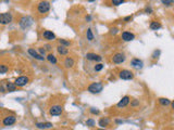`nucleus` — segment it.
I'll return each mask as SVG.
<instances>
[{"instance_id":"21","label":"nucleus","mask_w":174,"mask_h":130,"mask_svg":"<svg viewBox=\"0 0 174 130\" xmlns=\"http://www.w3.org/2000/svg\"><path fill=\"white\" fill-rule=\"evenodd\" d=\"M161 27V24L159 23V22H151V24H150V28L151 29H154V31H157V29H159V28Z\"/></svg>"},{"instance_id":"4","label":"nucleus","mask_w":174,"mask_h":130,"mask_svg":"<svg viewBox=\"0 0 174 130\" xmlns=\"http://www.w3.org/2000/svg\"><path fill=\"white\" fill-rule=\"evenodd\" d=\"M38 12L44 14V13H47L50 9V3L48 1H41L38 3Z\"/></svg>"},{"instance_id":"23","label":"nucleus","mask_w":174,"mask_h":130,"mask_svg":"<svg viewBox=\"0 0 174 130\" xmlns=\"http://www.w3.org/2000/svg\"><path fill=\"white\" fill-rule=\"evenodd\" d=\"M47 60H48L50 63H52V64H56V63H57V59H56V56H55L53 54H48Z\"/></svg>"},{"instance_id":"5","label":"nucleus","mask_w":174,"mask_h":130,"mask_svg":"<svg viewBox=\"0 0 174 130\" xmlns=\"http://www.w3.org/2000/svg\"><path fill=\"white\" fill-rule=\"evenodd\" d=\"M120 78L121 79H124V80H129V79H133L134 78V75L130 70H127V69H123L120 72Z\"/></svg>"},{"instance_id":"39","label":"nucleus","mask_w":174,"mask_h":130,"mask_svg":"<svg viewBox=\"0 0 174 130\" xmlns=\"http://www.w3.org/2000/svg\"><path fill=\"white\" fill-rule=\"evenodd\" d=\"M98 130H106V129H102V128H101V129H98Z\"/></svg>"},{"instance_id":"31","label":"nucleus","mask_w":174,"mask_h":130,"mask_svg":"<svg viewBox=\"0 0 174 130\" xmlns=\"http://www.w3.org/2000/svg\"><path fill=\"white\" fill-rule=\"evenodd\" d=\"M159 54H160V51H159V50H158V51H155L154 54H152V57H154V59H156V57H158Z\"/></svg>"},{"instance_id":"17","label":"nucleus","mask_w":174,"mask_h":130,"mask_svg":"<svg viewBox=\"0 0 174 130\" xmlns=\"http://www.w3.org/2000/svg\"><path fill=\"white\" fill-rule=\"evenodd\" d=\"M57 50H58V52H59V54H61V55H65V54L69 53L68 48L64 47V46H59L57 48Z\"/></svg>"},{"instance_id":"15","label":"nucleus","mask_w":174,"mask_h":130,"mask_svg":"<svg viewBox=\"0 0 174 130\" xmlns=\"http://www.w3.org/2000/svg\"><path fill=\"white\" fill-rule=\"evenodd\" d=\"M130 64H132V66L135 68H142L143 67V61H140L139 59H133Z\"/></svg>"},{"instance_id":"26","label":"nucleus","mask_w":174,"mask_h":130,"mask_svg":"<svg viewBox=\"0 0 174 130\" xmlns=\"http://www.w3.org/2000/svg\"><path fill=\"white\" fill-rule=\"evenodd\" d=\"M8 72V67L6 65H0V74H4Z\"/></svg>"},{"instance_id":"29","label":"nucleus","mask_w":174,"mask_h":130,"mask_svg":"<svg viewBox=\"0 0 174 130\" xmlns=\"http://www.w3.org/2000/svg\"><path fill=\"white\" fill-rule=\"evenodd\" d=\"M104 68V65L102 64H97V65H95V70L96 72H99V70H101V69H102Z\"/></svg>"},{"instance_id":"1","label":"nucleus","mask_w":174,"mask_h":130,"mask_svg":"<svg viewBox=\"0 0 174 130\" xmlns=\"http://www.w3.org/2000/svg\"><path fill=\"white\" fill-rule=\"evenodd\" d=\"M102 88H104V86L102 84H100V82H94L91 85H89L88 87V91L90 93H100L101 91H102Z\"/></svg>"},{"instance_id":"37","label":"nucleus","mask_w":174,"mask_h":130,"mask_svg":"<svg viewBox=\"0 0 174 130\" xmlns=\"http://www.w3.org/2000/svg\"><path fill=\"white\" fill-rule=\"evenodd\" d=\"M132 104H133V105H137V104H138V101H134Z\"/></svg>"},{"instance_id":"24","label":"nucleus","mask_w":174,"mask_h":130,"mask_svg":"<svg viewBox=\"0 0 174 130\" xmlns=\"http://www.w3.org/2000/svg\"><path fill=\"white\" fill-rule=\"evenodd\" d=\"M86 36H87V39H88L89 41H91V40L94 39V35H93V32H91V29H90V28H88V29H87Z\"/></svg>"},{"instance_id":"38","label":"nucleus","mask_w":174,"mask_h":130,"mask_svg":"<svg viewBox=\"0 0 174 130\" xmlns=\"http://www.w3.org/2000/svg\"><path fill=\"white\" fill-rule=\"evenodd\" d=\"M86 20H87V21H90L91 17H90V16H86Z\"/></svg>"},{"instance_id":"32","label":"nucleus","mask_w":174,"mask_h":130,"mask_svg":"<svg viewBox=\"0 0 174 130\" xmlns=\"http://www.w3.org/2000/svg\"><path fill=\"white\" fill-rule=\"evenodd\" d=\"M90 112L93 114H99V111L98 110H95V108H90Z\"/></svg>"},{"instance_id":"40","label":"nucleus","mask_w":174,"mask_h":130,"mask_svg":"<svg viewBox=\"0 0 174 130\" xmlns=\"http://www.w3.org/2000/svg\"><path fill=\"white\" fill-rule=\"evenodd\" d=\"M88 1H95V0H88Z\"/></svg>"},{"instance_id":"41","label":"nucleus","mask_w":174,"mask_h":130,"mask_svg":"<svg viewBox=\"0 0 174 130\" xmlns=\"http://www.w3.org/2000/svg\"><path fill=\"white\" fill-rule=\"evenodd\" d=\"M2 90V88H1V87H0V91H1Z\"/></svg>"},{"instance_id":"8","label":"nucleus","mask_w":174,"mask_h":130,"mask_svg":"<svg viewBox=\"0 0 174 130\" xmlns=\"http://www.w3.org/2000/svg\"><path fill=\"white\" fill-rule=\"evenodd\" d=\"M112 61H113V63H115V64H120V63H122V62L125 61V55L123 54V53H117V54L113 55Z\"/></svg>"},{"instance_id":"20","label":"nucleus","mask_w":174,"mask_h":130,"mask_svg":"<svg viewBox=\"0 0 174 130\" xmlns=\"http://www.w3.org/2000/svg\"><path fill=\"white\" fill-rule=\"evenodd\" d=\"M159 103H160L161 105H163V106H168V105H170V104H171V101H170L169 99L160 98V99H159Z\"/></svg>"},{"instance_id":"11","label":"nucleus","mask_w":174,"mask_h":130,"mask_svg":"<svg viewBox=\"0 0 174 130\" xmlns=\"http://www.w3.org/2000/svg\"><path fill=\"white\" fill-rule=\"evenodd\" d=\"M42 36H44V38L47 39V40H55L56 39V35L50 31H45L42 33Z\"/></svg>"},{"instance_id":"6","label":"nucleus","mask_w":174,"mask_h":130,"mask_svg":"<svg viewBox=\"0 0 174 130\" xmlns=\"http://www.w3.org/2000/svg\"><path fill=\"white\" fill-rule=\"evenodd\" d=\"M28 81H30L28 77H26V76H21V77H19V78L15 79L14 84H15L17 87H23V86H25Z\"/></svg>"},{"instance_id":"14","label":"nucleus","mask_w":174,"mask_h":130,"mask_svg":"<svg viewBox=\"0 0 174 130\" xmlns=\"http://www.w3.org/2000/svg\"><path fill=\"white\" fill-rule=\"evenodd\" d=\"M36 127L38 129H48V128H52L51 122H37Z\"/></svg>"},{"instance_id":"25","label":"nucleus","mask_w":174,"mask_h":130,"mask_svg":"<svg viewBox=\"0 0 174 130\" xmlns=\"http://www.w3.org/2000/svg\"><path fill=\"white\" fill-rule=\"evenodd\" d=\"M86 125L88 126V127H94L96 125V122H95V120L94 119H87L86 120Z\"/></svg>"},{"instance_id":"35","label":"nucleus","mask_w":174,"mask_h":130,"mask_svg":"<svg viewBox=\"0 0 174 130\" xmlns=\"http://www.w3.org/2000/svg\"><path fill=\"white\" fill-rule=\"evenodd\" d=\"M39 52H40L41 54H45V49H42V48H40V49H39Z\"/></svg>"},{"instance_id":"12","label":"nucleus","mask_w":174,"mask_h":130,"mask_svg":"<svg viewBox=\"0 0 174 130\" xmlns=\"http://www.w3.org/2000/svg\"><path fill=\"white\" fill-rule=\"evenodd\" d=\"M28 53H30L33 57H35L36 60L44 61V56H42V55H40V54H38V53H37V51H35L34 49H28Z\"/></svg>"},{"instance_id":"7","label":"nucleus","mask_w":174,"mask_h":130,"mask_svg":"<svg viewBox=\"0 0 174 130\" xmlns=\"http://www.w3.org/2000/svg\"><path fill=\"white\" fill-rule=\"evenodd\" d=\"M62 111H63L62 106H60V105H55V106H52V107L49 110V114L52 115V116H58V115H60V114L62 113Z\"/></svg>"},{"instance_id":"33","label":"nucleus","mask_w":174,"mask_h":130,"mask_svg":"<svg viewBox=\"0 0 174 130\" xmlns=\"http://www.w3.org/2000/svg\"><path fill=\"white\" fill-rule=\"evenodd\" d=\"M117 33H118V29H117V28H112V29H111V34L115 35V34H117Z\"/></svg>"},{"instance_id":"13","label":"nucleus","mask_w":174,"mask_h":130,"mask_svg":"<svg viewBox=\"0 0 174 130\" xmlns=\"http://www.w3.org/2000/svg\"><path fill=\"white\" fill-rule=\"evenodd\" d=\"M86 59L87 60H90V61H101V56L97 55L95 53H87L86 54Z\"/></svg>"},{"instance_id":"19","label":"nucleus","mask_w":174,"mask_h":130,"mask_svg":"<svg viewBox=\"0 0 174 130\" xmlns=\"http://www.w3.org/2000/svg\"><path fill=\"white\" fill-rule=\"evenodd\" d=\"M109 124H110V119H109L108 117L101 118V119L99 120V126H101V127H106V126H108Z\"/></svg>"},{"instance_id":"16","label":"nucleus","mask_w":174,"mask_h":130,"mask_svg":"<svg viewBox=\"0 0 174 130\" xmlns=\"http://www.w3.org/2000/svg\"><path fill=\"white\" fill-rule=\"evenodd\" d=\"M128 103H129V97L126 96V97H124V98H122V100L118 103V107H124V106H126Z\"/></svg>"},{"instance_id":"3","label":"nucleus","mask_w":174,"mask_h":130,"mask_svg":"<svg viewBox=\"0 0 174 130\" xmlns=\"http://www.w3.org/2000/svg\"><path fill=\"white\" fill-rule=\"evenodd\" d=\"M11 21H12L11 13H1L0 14V24L7 25V24H9Z\"/></svg>"},{"instance_id":"2","label":"nucleus","mask_w":174,"mask_h":130,"mask_svg":"<svg viewBox=\"0 0 174 130\" xmlns=\"http://www.w3.org/2000/svg\"><path fill=\"white\" fill-rule=\"evenodd\" d=\"M32 24H33V19L30 17V16H23L20 21V26L23 28V29L28 28Z\"/></svg>"},{"instance_id":"18","label":"nucleus","mask_w":174,"mask_h":130,"mask_svg":"<svg viewBox=\"0 0 174 130\" xmlns=\"http://www.w3.org/2000/svg\"><path fill=\"white\" fill-rule=\"evenodd\" d=\"M64 65H65V67H73V65H74V60L73 59H71V57H67L64 61Z\"/></svg>"},{"instance_id":"9","label":"nucleus","mask_w":174,"mask_h":130,"mask_svg":"<svg viewBox=\"0 0 174 130\" xmlns=\"http://www.w3.org/2000/svg\"><path fill=\"white\" fill-rule=\"evenodd\" d=\"M15 121H17V117L14 116V115H11V116H7V117L3 119V125H4V126H11V125H13Z\"/></svg>"},{"instance_id":"36","label":"nucleus","mask_w":174,"mask_h":130,"mask_svg":"<svg viewBox=\"0 0 174 130\" xmlns=\"http://www.w3.org/2000/svg\"><path fill=\"white\" fill-rule=\"evenodd\" d=\"M129 20H132V16H127V17H125V19H124V21H125V22H127V21H129Z\"/></svg>"},{"instance_id":"10","label":"nucleus","mask_w":174,"mask_h":130,"mask_svg":"<svg viewBox=\"0 0 174 130\" xmlns=\"http://www.w3.org/2000/svg\"><path fill=\"white\" fill-rule=\"evenodd\" d=\"M135 38V35L129 32H123L122 33V39L124 41H130Z\"/></svg>"},{"instance_id":"27","label":"nucleus","mask_w":174,"mask_h":130,"mask_svg":"<svg viewBox=\"0 0 174 130\" xmlns=\"http://www.w3.org/2000/svg\"><path fill=\"white\" fill-rule=\"evenodd\" d=\"M59 42H60L61 46H64V47H69V46H70V42L67 41V40H64V39H60Z\"/></svg>"},{"instance_id":"22","label":"nucleus","mask_w":174,"mask_h":130,"mask_svg":"<svg viewBox=\"0 0 174 130\" xmlns=\"http://www.w3.org/2000/svg\"><path fill=\"white\" fill-rule=\"evenodd\" d=\"M15 89H17V86H15V84L9 82L8 85H7V90H8L9 92H13V91H15Z\"/></svg>"},{"instance_id":"30","label":"nucleus","mask_w":174,"mask_h":130,"mask_svg":"<svg viewBox=\"0 0 174 130\" xmlns=\"http://www.w3.org/2000/svg\"><path fill=\"white\" fill-rule=\"evenodd\" d=\"M162 3L166 5H172L173 4V0H162Z\"/></svg>"},{"instance_id":"34","label":"nucleus","mask_w":174,"mask_h":130,"mask_svg":"<svg viewBox=\"0 0 174 130\" xmlns=\"http://www.w3.org/2000/svg\"><path fill=\"white\" fill-rule=\"evenodd\" d=\"M145 11H146L147 13H151L152 12V10H151V8H146V10H145Z\"/></svg>"},{"instance_id":"28","label":"nucleus","mask_w":174,"mask_h":130,"mask_svg":"<svg viewBox=\"0 0 174 130\" xmlns=\"http://www.w3.org/2000/svg\"><path fill=\"white\" fill-rule=\"evenodd\" d=\"M124 2V0H112V4L114 5H120Z\"/></svg>"}]
</instances>
